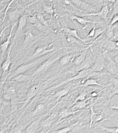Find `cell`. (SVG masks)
Segmentation results:
<instances>
[{
  "label": "cell",
  "instance_id": "1",
  "mask_svg": "<svg viewBox=\"0 0 118 133\" xmlns=\"http://www.w3.org/2000/svg\"><path fill=\"white\" fill-rule=\"evenodd\" d=\"M55 52H56V50L50 53L45 57H41V58H39V59L34 60V61L28 63L23 64L20 65L15 70H14L11 73V75L9 77V79L12 78L15 76L19 74L24 73L28 71V70H30L31 69L33 68L34 66L37 65L39 62H41L42 60L45 59V58H47L48 56L51 55L53 53Z\"/></svg>",
  "mask_w": 118,
  "mask_h": 133
},
{
  "label": "cell",
  "instance_id": "2",
  "mask_svg": "<svg viewBox=\"0 0 118 133\" xmlns=\"http://www.w3.org/2000/svg\"><path fill=\"white\" fill-rule=\"evenodd\" d=\"M60 58L61 56H59L55 58H49L48 59L43 61L34 71L32 76L38 74L42 73L46 71L56 61L58 60Z\"/></svg>",
  "mask_w": 118,
  "mask_h": 133
},
{
  "label": "cell",
  "instance_id": "3",
  "mask_svg": "<svg viewBox=\"0 0 118 133\" xmlns=\"http://www.w3.org/2000/svg\"><path fill=\"white\" fill-rule=\"evenodd\" d=\"M48 46V45H47L38 47L35 49L34 54L29 58V59L31 60L36 59L41 56L52 52L55 50V49L54 48L47 49V47Z\"/></svg>",
  "mask_w": 118,
  "mask_h": 133
},
{
  "label": "cell",
  "instance_id": "4",
  "mask_svg": "<svg viewBox=\"0 0 118 133\" xmlns=\"http://www.w3.org/2000/svg\"><path fill=\"white\" fill-rule=\"evenodd\" d=\"M41 86L39 84L38 85H34L31 86L29 88L26 95L25 99L23 102L24 104L22 107H21L19 110L22 109L23 107H24L26 104L30 101L32 99L36 96Z\"/></svg>",
  "mask_w": 118,
  "mask_h": 133
},
{
  "label": "cell",
  "instance_id": "5",
  "mask_svg": "<svg viewBox=\"0 0 118 133\" xmlns=\"http://www.w3.org/2000/svg\"><path fill=\"white\" fill-rule=\"evenodd\" d=\"M71 2L74 5L84 10L91 12H96V11L97 12V7L90 5L85 1H82V0H71Z\"/></svg>",
  "mask_w": 118,
  "mask_h": 133
},
{
  "label": "cell",
  "instance_id": "6",
  "mask_svg": "<svg viewBox=\"0 0 118 133\" xmlns=\"http://www.w3.org/2000/svg\"><path fill=\"white\" fill-rule=\"evenodd\" d=\"M46 115V114H45V115H41L38 117V119L32 122L25 129V132L27 133L36 132L41 124L42 119L44 116Z\"/></svg>",
  "mask_w": 118,
  "mask_h": 133
},
{
  "label": "cell",
  "instance_id": "7",
  "mask_svg": "<svg viewBox=\"0 0 118 133\" xmlns=\"http://www.w3.org/2000/svg\"><path fill=\"white\" fill-rule=\"evenodd\" d=\"M105 60L103 56L96 58L91 68L94 71L101 72L105 66Z\"/></svg>",
  "mask_w": 118,
  "mask_h": 133
},
{
  "label": "cell",
  "instance_id": "8",
  "mask_svg": "<svg viewBox=\"0 0 118 133\" xmlns=\"http://www.w3.org/2000/svg\"><path fill=\"white\" fill-rule=\"evenodd\" d=\"M28 16V15H24L19 19L17 22V29L16 31L15 35L13 39L14 41L16 38L21 33L23 29L24 28L27 22Z\"/></svg>",
  "mask_w": 118,
  "mask_h": 133
},
{
  "label": "cell",
  "instance_id": "9",
  "mask_svg": "<svg viewBox=\"0 0 118 133\" xmlns=\"http://www.w3.org/2000/svg\"><path fill=\"white\" fill-rule=\"evenodd\" d=\"M109 12L108 7L107 5H104L101 7L99 11L85 14L83 15V16H97L103 19H106L107 17L108 14Z\"/></svg>",
  "mask_w": 118,
  "mask_h": 133
},
{
  "label": "cell",
  "instance_id": "10",
  "mask_svg": "<svg viewBox=\"0 0 118 133\" xmlns=\"http://www.w3.org/2000/svg\"><path fill=\"white\" fill-rule=\"evenodd\" d=\"M13 44H14V43L13 41V42L10 45L6 58L1 65V69L3 72V74H4L8 71L10 64H11V57H10V53H11V49H12V46L13 45Z\"/></svg>",
  "mask_w": 118,
  "mask_h": 133
},
{
  "label": "cell",
  "instance_id": "11",
  "mask_svg": "<svg viewBox=\"0 0 118 133\" xmlns=\"http://www.w3.org/2000/svg\"><path fill=\"white\" fill-rule=\"evenodd\" d=\"M17 23V22H15L13 24V25L12 26L11 29H10V33H9L8 36H7L6 40L0 44V49L1 50V52H2V56H3L4 53L8 49L9 44H10V42H11V36H12V31H13V29H14V27L16 25Z\"/></svg>",
  "mask_w": 118,
  "mask_h": 133
},
{
  "label": "cell",
  "instance_id": "12",
  "mask_svg": "<svg viewBox=\"0 0 118 133\" xmlns=\"http://www.w3.org/2000/svg\"><path fill=\"white\" fill-rule=\"evenodd\" d=\"M23 35L24 36L25 38L21 47L24 48L27 46L31 43L33 42L36 37V36L32 33L30 30H27L25 33L21 34V36Z\"/></svg>",
  "mask_w": 118,
  "mask_h": 133
},
{
  "label": "cell",
  "instance_id": "13",
  "mask_svg": "<svg viewBox=\"0 0 118 133\" xmlns=\"http://www.w3.org/2000/svg\"><path fill=\"white\" fill-rule=\"evenodd\" d=\"M93 58L89 57H86L85 60L78 65H77L76 70L77 71H79L83 69H87L92 66L94 62Z\"/></svg>",
  "mask_w": 118,
  "mask_h": 133
},
{
  "label": "cell",
  "instance_id": "14",
  "mask_svg": "<svg viewBox=\"0 0 118 133\" xmlns=\"http://www.w3.org/2000/svg\"><path fill=\"white\" fill-rule=\"evenodd\" d=\"M105 64L108 72L110 75H115L118 74V64L116 63L112 59L107 61Z\"/></svg>",
  "mask_w": 118,
  "mask_h": 133
},
{
  "label": "cell",
  "instance_id": "15",
  "mask_svg": "<svg viewBox=\"0 0 118 133\" xmlns=\"http://www.w3.org/2000/svg\"><path fill=\"white\" fill-rule=\"evenodd\" d=\"M109 118H106L103 119L101 121L98 122L96 123V127L99 129V130H101L103 131H105L106 133H118V127H117L109 128L103 126L101 124V123L104 121H105L108 120Z\"/></svg>",
  "mask_w": 118,
  "mask_h": 133
},
{
  "label": "cell",
  "instance_id": "16",
  "mask_svg": "<svg viewBox=\"0 0 118 133\" xmlns=\"http://www.w3.org/2000/svg\"><path fill=\"white\" fill-rule=\"evenodd\" d=\"M22 12V10L18 8L13 11H10L7 15L8 19L11 22H16L20 17Z\"/></svg>",
  "mask_w": 118,
  "mask_h": 133
},
{
  "label": "cell",
  "instance_id": "17",
  "mask_svg": "<svg viewBox=\"0 0 118 133\" xmlns=\"http://www.w3.org/2000/svg\"><path fill=\"white\" fill-rule=\"evenodd\" d=\"M17 93L15 88L13 86L9 87L3 95V98L7 100H11L16 98Z\"/></svg>",
  "mask_w": 118,
  "mask_h": 133
},
{
  "label": "cell",
  "instance_id": "18",
  "mask_svg": "<svg viewBox=\"0 0 118 133\" xmlns=\"http://www.w3.org/2000/svg\"><path fill=\"white\" fill-rule=\"evenodd\" d=\"M57 114V113L54 112L53 114H51L50 116H49L43 120V121H41V127L43 128V130L42 131L48 129L51 125L52 124L53 122L54 119L56 115Z\"/></svg>",
  "mask_w": 118,
  "mask_h": 133
},
{
  "label": "cell",
  "instance_id": "19",
  "mask_svg": "<svg viewBox=\"0 0 118 133\" xmlns=\"http://www.w3.org/2000/svg\"><path fill=\"white\" fill-rule=\"evenodd\" d=\"M32 77V76L21 74L17 75L11 79L12 81L18 83H23L30 81Z\"/></svg>",
  "mask_w": 118,
  "mask_h": 133
},
{
  "label": "cell",
  "instance_id": "20",
  "mask_svg": "<svg viewBox=\"0 0 118 133\" xmlns=\"http://www.w3.org/2000/svg\"><path fill=\"white\" fill-rule=\"evenodd\" d=\"M63 31L66 34H67L68 36H72L77 39H78L79 41L85 42V40L82 38L78 34L77 31L74 29H70L68 28H65L63 29Z\"/></svg>",
  "mask_w": 118,
  "mask_h": 133
},
{
  "label": "cell",
  "instance_id": "21",
  "mask_svg": "<svg viewBox=\"0 0 118 133\" xmlns=\"http://www.w3.org/2000/svg\"><path fill=\"white\" fill-rule=\"evenodd\" d=\"M97 80H98L89 78L87 79L85 82L79 86L80 87H87V86H89L97 85V86H101V87H106V85H102V84L98 83L97 82Z\"/></svg>",
  "mask_w": 118,
  "mask_h": 133
},
{
  "label": "cell",
  "instance_id": "22",
  "mask_svg": "<svg viewBox=\"0 0 118 133\" xmlns=\"http://www.w3.org/2000/svg\"><path fill=\"white\" fill-rule=\"evenodd\" d=\"M71 18L72 20L76 21L79 24H81L85 25L87 23L95 24L98 23V22L95 21L89 20L85 19L81 17L77 16L72 15L71 16Z\"/></svg>",
  "mask_w": 118,
  "mask_h": 133
},
{
  "label": "cell",
  "instance_id": "23",
  "mask_svg": "<svg viewBox=\"0 0 118 133\" xmlns=\"http://www.w3.org/2000/svg\"><path fill=\"white\" fill-rule=\"evenodd\" d=\"M70 89L68 88L58 90L54 95V97L56 98L57 102H58L63 97L66 95L69 92Z\"/></svg>",
  "mask_w": 118,
  "mask_h": 133
},
{
  "label": "cell",
  "instance_id": "24",
  "mask_svg": "<svg viewBox=\"0 0 118 133\" xmlns=\"http://www.w3.org/2000/svg\"><path fill=\"white\" fill-rule=\"evenodd\" d=\"M87 50V49L84 50L82 53L80 54L79 56L76 58L74 61V64H75V65L77 66L85 60L86 57Z\"/></svg>",
  "mask_w": 118,
  "mask_h": 133
},
{
  "label": "cell",
  "instance_id": "25",
  "mask_svg": "<svg viewBox=\"0 0 118 133\" xmlns=\"http://www.w3.org/2000/svg\"><path fill=\"white\" fill-rule=\"evenodd\" d=\"M94 103H92L90 105V107H89L90 111V128L91 129H92V124H93L94 118H95V117H96V115L101 113V112H95L94 110Z\"/></svg>",
  "mask_w": 118,
  "mask_h": 133
},
{
  "label": "cell",
  "instance_id": "26",
  "mask_svg": "<svg viewBox=\"0 0 118 133\" xmlns=\"http://www.w3.org/2000/svg\"><path fill=\"white\" fill-rule=\"evenodd\" d=\"M91 97L87 98L83 100L79 101L78 102L76 103L75 105L73 107V109L76 108V109H83L86 107V105L87 104V101L90 99Z\"/></svg>",
  "mask_w": 118,
  "mask_h": 133
},
{
  "label": "cell",
  "instance_id": "27",
  "mask_svg": "<svg viewBox=\"0 0 118 133\" xmlns=\"http://www.w3.org/2000/svg\"><path fill=\"white\" fill-rule=\"evenodd\" d=\"M85 2L97 8L103 6V0H86Z\"/></svg>",
  "mask_w": 118,
  "mask_h": 133
},
{
  "label": "cell",
  "instance_id": "28",
  "mask_svg": "<svg viewBox=\"0 0 118 133\" xmlns=\"http://www.w3.org/2000/svg\"><path fill=\"white\" fill-rule=\"evenodd\" d=\"M72 55H65L60 58V63L61 65H66L72 59Z\"/></svg>",
  "mask_w": 118,
  "mask_h": 133
},
{
  "label": "cell",
  "instance_id": "29",
  "mask_svg": "<svg viewBox=\"0 0 118 133\" xmlns=\"http://www.w3.org/2000/svg\"><path fill=\"white\" fill-rule=\"evenodd\" d=\"M117 25H113L109 27L106 32V36L108 39H111L114 37L113 31L114 29L117 26Z\"/></svg>",
  "mask_w": 118,
  "mask_h": 133
},
{
  "label": "cell",
  "instance_id": "30",
  "mask_svg": "<svg viewBox=\"0 0 118 133\" xmlns=\"http://www.w3.org/2000/svg\"><path fill=\"white\" fill-rule=\"evenodd\" d=\"M36 16L39 22L47 27L48 26V24L47 22L48 21L46 20L45 19L43 15L41 13H37L36 14Z\"/></svg>",
  "mask_w": 118,
  "mask_h": 133
},
{
  "label": "cell",
  "instance_id": "31",
  "mask_svg": "<svg viewBox=\"0 0 118 133\" xmlns=\"http://www.w3.org/2000/svg\"><path fill=\"white\" fill-rule=\"evenodd\" d=\"M33 26L35 27L37 30L41 32H45L47 30L48 27L39 22L33 24Z\"/></svg>",
  "mask_w": 118,
  "mask_h": 133
},
{
  "label": "cell",
  "instance_id": "32",
  "mask_svg": "<svg viewBox=\"0 0 118 133\" xmlns=\"http://www.w3.org/2000/svg\"><path fill=\"white\" fill-rule=\"evenodd\" d=\"M44 108V105L43 104L41 103L38 104L35 107V109L33 111V115H37V114L41 113L43 111Z\"/></svg>",
  "mask_w": 118,
  "mask_h": 133
},
{
  "label": "cell",
  "instance_id": "33",
  "mask_svg": "<svg viewBox=\"0 0 118 133\" xmlns=\"http://www.w3.org/2000/svg\"><path fill=\"white\" fill-rule=\"evenodd\" d=\"M43 11L47 14L52 15L53 14L54 9L52 6L49 5H45L43 7Z\"/></svg>",
  "mask_w": 118,
  "mask_h": 133
},
{
  "label": "cell",
  "instance_id": "34",
  "mask_svg": "<svg viewBox=\"0 0 118 133\" xmlns=\"http://www.w3.org/2000/svg\"><path fill=\"white\" fill-rule=\"evenodd\" d=\"M72 125L70 126L66 127L54 131L53 132L58 133H63L68 132L71 130L72 129Z\"/></svg>",
  "mask_w": 118,
  "mask_h": 133
},
{
  "label": "cell",
  "instance_id": "35",
  "mask_svg": "<svg viewBox=\"0 0 118 133\" xmlns=\"http://www.w3.org/2000/svg\"><path fill=\"white\" fill-rule=\"evenodd\" d=\"M27 22L34 24L38 22L37 18L36 17V14L32 16H28L27 18Z\"/></svg>",
  "mask_w": 118,
  "mask_h": 133
},
{
  "label": "cell",
  "instance_id": "36",
  "mask_svg": "<svg viewBox=\"0 0 118 133\" xmlns=\"http://www.w3.org/2000/svg\"><path fill=\"white\" fill-rule=\"evenodd\" d=\"M104 30L103 29H101V28H97L95 29V34L94 37H93V39H95L97 38V37L99 36L100 34H102L104 32Z\"/></svg>",
  "mask_w": 118,
  "mask_h": 133
},
{
  "label": "cell",
  "instance_id": "37",
  "mask_svg": "<svg viewBox=\"0 0 118 133\" xmlns=\"http://www.w3.org/2000/svg\"><path fill=\"white\" fill-rule=\"evenodd\" d=\"M70 113H72L69 112L68 110H64L61 112L60 114V119H61L64 117H66L67 115H69Z\"/></svg>",
  "mask_w": 118,
  "mask_h": 133
},
{
  "label": "cell",
  "instance_id": "38",
  "mask_svg": "<svg viewBox=\"0 0 118 133\" xmlns=\"http://www.w3.org/2000/svg\"><path fill=\"white\" fill-rule=\"evenodd\" d=\"M86 95V94L84 92L79 94L76 99L74 103H75L78 101H80L85 99Z\"/></svg>",
  "mask_w": 118,
  "mask_h": 133
},
{
  "label": "cell",
  "instance_id": "39",
  "mask_svg": "<svg viewBox=\"0 0 118 133\" xmlns=\"http://www.w3.org/2000/svg\"><path fill=\"white\" fill-rule=\"evenodd\" d=\"M118 22V14H116L114 15L110 21V24L109 25V27L115 24Z\"/></svg>",
  "mask_w": 118,
  "mask_h": 133
},
{
  "label": "cell",
  "instance_id": "40",
  "mask_svg": "<svg viewBox=\"0 0 118 133\" xmlns=\"http://www.w3.org/2000/svg\"><path fill=\"white\" fill-rule=\"evenodd\" d=\"M118 103V94L114 95L110 98L109 103Z\"/></svg>",
  "mask_w": 118,
  "mask_h": 133
},
{
  "label": "cell",
  "instance_id": "41",
  "mask_svg": "<svg viewBox=\"0 0 118 133\" xmlns=\"http://www.w3.org/2000/svg\"><path fill=\"white\" fill-rule=\"evenodd\" d=\"M95 27H93L91 31H90L88 35V37H92L93 38L94 37V34H95Z\"/></svg>",
  "mask_w": 118,
  "mask_h": 133
},
{
  "label": "cell",
  "instance_id": "42",
  "mask_svg": "<svg viewBox=\"0 0 118 133\" xmlns=\"http://www.w3.org/2000/svg\"><path fill=\"white\" fill-rule=\"evenodd\" d=\"M117 94H118V87H114L110 94V96L111 97L114 95Z\"/></svg>",
  "mask_w": 118,
  "mask_h": 133
},
{
  "label": "cell",
  "instance_id": "43",
  "mask_svg": "<svg viewBox=\"0 0 118 133\" xmlns=\"http://www.w3.org/2000/svg\"><path fill=\"white\" fill-rule=\"evenodd\" d=\"M114 61L116 63L118 64V54L115 56L114 58Z\"/></svg>",
  "mask_w": 118,
  "mask_h": 133
},
{
  "label": "cell",
  "instance_id": "44",
  "mask_svg": "<svg viewBox=\"0 0 118 133\" xmlns=\"http://www.w3.org/2000/svg\"><path fill=\"white\" fill-rule=\"evenodd\" d=\"M91 97H95L97 95V94L95 91H93L91 94Z\"/></svg>",
  "mask_w": 118,
  "mask_h": 133
},
{
  "label": "cell",
  "instance_id": "45",
  "mask_svg": "<svg viewBox=\"0 0 118 133\" xmlns=\"http://www.w3.org/2000/svg\"><path fill=\"white\" fill-rule=\"evenodd\" d=\"M2 72L1 71H0V82H1V79H2Z\"/></svg>",
  "mask_w": 118,
  "mask_h": 133
},
{
  "label": "cell",
  "instance_id": "46",
  "mask_svg": "<svg viewBox=\"0 0 118 133\" xmlns=\"http://www.w3.org/2000/svg\"><path fill=\"white\" fill-rule=\"evenodd\" d=\"M108 1H109V2H112V3H114V2H115L116 0H108Z\"/></svg>",
  "mask_w": 118,
  "mask_h": 133
},
{
  "label": "cell",
  "instance_id": "47",
  "mask_svg": "<svg viewBox=\"0 0 118 133\" xmlns=\"http://www.w3.org/2000/svg\"><path fill=\"white\" fill-rule=\"evenodd\" d=\"M2 99L0 98V104H2Z\"/></svg>",
  "mask_w": 118,
  "mask_h": 133
},
{
  "label": "cell",
  "instance_id": "48",
  "mask_svg": "<svg viewBox=\"0 0 118 133\" xmlns=\"http://www.w3.org/2000/svg\"><path fill=\"white\" fill-rule=\"evenodd\" d=\"M1 35H0V41H1Z\"/></svg>",
  "mask_w": 118,
  "mask_h": 133
},
{
  "label": "cell",
  "instance_id": "49",
  "mask_svg": "<svg viewBox=\"0 0 118 133\" xmlns=\"http://www.w3.org/2000/svg\"><path fill=\"white\" fill-rule=\"evenodd\" d=\"M117 118H118V117H117Z\"/></svg>",
  "mask_w": 118,
  "mask_h": 133
}]
</instances>
